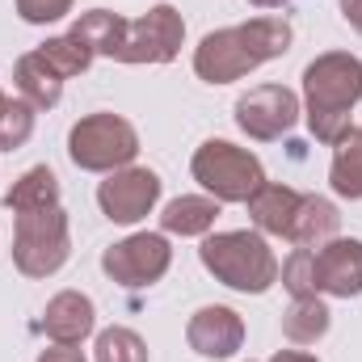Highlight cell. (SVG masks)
Returning a JSON list of instances; mask_svg holds the SVG:
<instances>
[{
	"label": "cell",
	"instance_id": "cell-16",
	"mask_svg": "<svg viewBox=\"0 0 362 362\" xmlns=\"http://www.w3.org/2000/svg\"><path fill=\"white\" fill-rule=\"evenodd\" d=\"M13 85L21 93V101H30L34 110H55L59 97H64V76L51 72V64L38 51H25L13 64Z\"/></svg>",
	"mask_w": 362,
	"mask_h": 362
},
{
	"label": "cell",
	"instance_id": "cell-31",
	"mask_svg": "<svg viewBox=\"0 0 362 362\" xmlns=\"http://www.w3.org/2000/svg\"><path fill=\"white\" fill-rule=\"evenodd\" d=\"M4 105H8V97H4V89H0V110H4Z\"/></svg>",
	"mask_w": 362,
	"mask_h": 362
},
{
	"label": "cell",
	"instance_id": "cell-18",
	"mask_svg": "<svg viewBox=\"0 0 362 362\" xmlns=\"http://www.w3.org/2000/svg\"><path fill=\"white\" fill-rule=\"evenodd\" d=\"M72 38H81L93 55H105V59H118V47H122V34H127V17L110 13V8H89L72 21L68 30Z\"/></svg>",
	"mask_w": 362,
	"mask_h": 362
},
{
	"label": "cell",
	"instance_id": "cell-11",
	"mask_svg": "<svg viewBox=\"0 0 362 362\" xmlns=\"http://www.w3.org/2000/svg\"><path fill=\"white\" fill-rule=\"evenodd\" d=\"M185 341H189V350L202 354V358H215V362L232 358V354L245 346V320H240V312H232V308H223V303H206V308H198V312L189 316Z\"/></svg>",
	"mask_w": 362,
	"mask_h": 362
},
{
	"label": "cell",
	"instance_id": "cell-6",
	"mask_svg": "<svg viewBox=\"0 0 362 362\" xmlns=\"http://www.w3.org/2000/svg\"><path fill=\"white\" fill-rule=\"evenodd\" d=\"M194 181L215 198V202H249L262 185H266V169L253 152L228 144V139H206L194 160H189Z\"/></svg>",
	"mask_w": 362,
	"mask_h": 362
},
{
	"label": "cell",
	"instance_id": "cell-28",
	"mask_svg": "<svg viewBox=\"0 0 362 362\" xmlns=\"http://www.w3.org/2000/svg\"><path fill=\"white\" fill-rule=\"evenodd\" d=\"M341 17L350 21V30L362 34V0H341Z\"/></svg>",
	"mask_w": 362,
	"mask_h": 362
},
{
	"label": "cell",
	"instance_id": "cell-3",
	"mask_svg": "<svg viewBox=\"0 0 362 362\" xmlns=\"http://www.w3.org/2000/svg\"><path fill=\"white\" fill-rule=\"evenodd\" d=\"M198 257L215 274V282L240 295H266L278 282V257L262 232H215L202 240Z\"/></svg>",
	"mask_w": 362,
	"mask_h": 362
},
{
	"label": "cell",
	"instance_id": "cell-9",
	"mask_svg": "<svg viewBox=\"0 0 362 362\" xmlns=\"http://www.w3.org/2000/svg\"><path fill=\"white\" fill-rule=\"evenodd\" d=\"M156 202H160V177H156L152 169L127 165V169L110 173V177L97 185V206H101V215H105L110 223H122V228L148 219Z\"/></svg>",
	"mask_w": 362,
	"mask_h": 362
},
{
	"label": "cell",
	"instance_id": "cell-15",
	"mask_svg": "<svg viewBox=\"0 0 362 362\" xmlns=\"http://www.w3.org/2000/svg\"><path fill=\"white\" fill-rule=\"evenodd\" d=\"M337 228H341L337 206H333L329 198H320V194H303L299 215H295V223H291L286 240H291L295 249H320V245L337 240Z\"/></svg>",
	"mask_w": 362,
	"mask_h": 362
},
{
	"label": "cell",
	"instance_id": "cell-30",
	"mask_svg": "<svg viewBox=\"0 0 362 362\" xmlns=\"http://www.w3.org/2000/svg\"><path fill=\"white\" fill-rule=\"evenodd\" d=\"M249 4H253V8H286L291 0H249Z\"/></svg>",
	"mask_w": 362,
	"mask_h": 362
},
{
	"label": "cell",
	"instance_id": "cell-27",
	"mask_svg": "<svg viewBox=\"0 0 362 362\" xmlns=\"http://www.w3.org/2000/svg\"><path fill=\"white\" fill-rule=\"evenodd\" d=\"M38 362H85V350L81 346H51L38 354Z\"/></svg>",
	"mask_w": 362,
	"mask_h": 362
},
{
	"label": "cell",
	"instance_id": "cell-8",
	"mask_svg": "<svg viewBox=\"0 0 362 362\" xmlns=\"http://www.w3.org/2000/svg\"><path fill=\"white\" fill-rule=\"evenodd\" d=\"M185 38V21L173 4H156L144 17L127 21L118 64H173Z\"/></svg>",
	"mask_w": 362,
	"mask_h": 362
},
{
	"label": "cell",
	"instance_id": "cell-19",
	"mask_svg": "<svg viewBox=\"0 0 362 362\" xmlns=\"http://www.w3.org/2000/svg\"><path fill=\"white\" fill-rule=\"evenodd\" d=\"M333 325V312L325 308L320 295H308V299H291V308L282 312V337L291 346H316Z\"/></svg>",
	"mask_w": 362,
	"mask_h": 362
},
{
	"label": "cell",
	"instance_id": "cell-24",
	"mask_svg": "<svg viewBox=\"0 0 362 362\" xmlns=\"http://www.w3.org/2000/svg\"><path fill=\"white\" fill-rule=\"evenodd\" d=\"M34 118H38V110L30 105V101H13L8 97V105L0 110V152H17V148H25L30 144V135H34Z\"/></svg>",
	"mask_w": 362,
	"mask_h": 362
},
{
	"label": "cell",
	"instance_id": "cell-7",
	"mask_svg": "<svg viewBox=\"0 0 362 362\" xmlns=\"http://www.w3.org/2000/svg\"><path fill=\"white\" fill-rule=\"evenodd\" d=\"M169 266H173V249L160 232H135V236H127L101 253V270L127 291L160 282L169 274Z\"/></svg>",
	"mask_w": 362,
	"mask_h": 362
},
{
	"label": "cell",
	"instance_id": "cell-21",
	"mask_svg": "<svg viewBox=\"0 0 362 362\" xmlns=\"http://www.w3.org/2000/svg\"><path fill=\"white\" fill-rule=\"evenodd\" d=\"M4 206H8L13 215H21V211H42V206H59V177H55L47 165L25 169L21 177L13 181V189L4 194Z\"/></svg>",
	"mask_w": 362,
	"mask_h": 362
},
{
	"label": "cell",
	"instance_id": "cell-25",
	"mask_svg": "<svg viewBox=\"0 0 362 362\" xmlns=\"http://www.w3.org/2000/svg\"><path fill=\"white\" fill-rule=\"evenodd\" d=\"M282 286L291 291V299L316 295V249H295L282 262Z\"/></svg>",
	"mask_w": 362,
	"mask_h": 362
},
{
	"label": "cell",
	"instance_id": "cell-10",
	"mask_svg": "<svg viewBox=\"0 0 362 362\" xmlns=\"http://www.w3.org/2000/svg\"><path fill=\"white\" fill-rule=\"evenodd\" d=\"M299 97L286 89V85H257L236 101V127L257 139V144H270L282 139L295 122H299Z\"/></svg>",
	"mask_w": 362,
	"mask_h": 362
},
{
	"label": "cell",
	"instance_id": "cell-20",
	"mask_svg": "<svg viewBox=\"0 0 362 362\" xmlns=\"http://www.w3.org/2000/svg\"><path fill=\"white\" fill-rule=\"evenodd\" d=\"M329 185L333 194L358 202L362 198V127H350L333 144V165H329Z\"/></svg>",
	"mask_w": 362,
	"mask_h": 362
},
{
	"label": "cell",
	"instance_id": "cell-13",
	"mask_svg": "<svg viewBox=\"0 0 362 362\" xmlns=\"http://www.w3.org/2000/svg\"><path fill=\"white\" fill-rule=\"evenodd\" d=\"M93 329H97V308L81 291H59L42 312V333L51 337V346H81Z\"/></svg>",
	"mask_w": 362,
	"mask_h": 362
},
{
	"label": "cell",
	"instance_id": "cell-5",
	"mask_svg": "<svg viewBox=\"0 0 362 362\" xmlns=\"http://www.w3.org/2000/svg\"><path fill=\"white\" fill-rule=\"evenodd\" d=\"M68 156L85 173H118L139 156V135L122 114H85L68 131Z\"/></svg>",
	"mask_w": 362,
	"mask_h": 362
},
{
	"label": "cell",
	"instance_id": "cell-22",
	"mask_svg": "<svg viewBox=\"0 0 362 362\" xmlns=\"http://www.w3.org/2000/svg\"><path fill=\"white\" fill-rule=\"evenodd\" d=\"M38 55L51 64V72H59L64 81L68 76H81V72H89V64L97 59L89 47L81 42V38H72V34H59V38H47L42 47H38Z\"/></svg>",
	"mask_w": 362,
	"mask_h": 362
},
{
	"label": "cell",
	"instance_id": "cell-26",
	"mask_svg": "<svg viewBox=\"0 0 362 362\" xmlns=\"http://www.w3.org/2000/svg\"><path fill=\"white\" fill-rule=\"evenodd\" d=\"M72 13V0H17V17L30 25H51Z\"/></svg>",
	"mask_w": 362,
	"mask_h": 362
},
{
	"label": "cell",
	"instance_id": "cell-2",
	"mask_svg": "<svg viewBox=\"0 0 362 362\" xmlns=\"http://www.w3.org/2000/svg\"><path fill=\"white\" fill-rule=\"evenodd\" d=\"M362 101V59L350 51H325L303 68V118L320 144H337L350 131V110Z\"/></svg>",
	"mask_w": 362,
	"mask_h": 362
},
{
	"label": "cell",
	"instance_id": "cell-12",
	"mask_svg": "<svg viewBox=\"0 0 362 362\" xmlns=\"http://www.w3.org/2000/svg\"><path fill=\"white\" fill-rule=\"evenodd\" d=\"M316 295L354 299L362 295V240H329L316 249Z\"/></svg>",
	"mask_w": 362,
	"mask_h": 362
},
{
	"label": "cell",
	"instance_id": "cell-17",
	"mask_svg": "<svg viewBox=\"0 0 362 362\" xmlns=\"http://www.w3.org/2000/svg\"><path fill=\"white\" fill-rule=\"evenodd\" d=\"M219 219V202L211 194H181L160 211L165 236H206Z\"/></svg>",
	"mask_w": 362,
	"mask_h": 362
},
{
	"label": "cell",
	"instance_id": "cell-14",
	"mask_svg": "<svg viewBox=\"0 0 362 362\" xmlns=\"http://www.w3.org/2000/svg\"><path fill=\"white\" fill-rule=\"evenodd\" d=\"M299 202H303L299 189L278 185V181H266L245 206H249V219H253V228H257L262 236H286L291 223H295V215H299Z\"/></svg>",
	"mask_w": 362,
	"mask_h": 362
},
{
	"label": "cell",
	"instance_id": "cell-4",
	"mask_svg": "<svg viewBox=\"0 0 362 362\" xmlns=\"http://www.w3.org/2000/svg\"><path fill=\"white\" fill-rule=\"evenodd\" d=\"M72 257V228L64 206L21 211L13 223V266L25 278H51Z\"/></svg>",
	"mask_w": 362,
	"mask_h": 362
},
{
	"label": "cell",
	"instance_id": "cell-29",
	"mask_svg": "<svg viewBox=\"0 0 362 362\" xmlns=\"http://www.w3.org/2000/svg\"><path fill=\"white\" fill-rule=\"evenodd\" d=\"M270 362H316L312 354H303V350H278Z\"/></svg>",
	"mask_w": 362,
	"mask_h": 362
},
{
	"label": "cell",
	"instance_id": "cell-1",
	"mask_svg": "<svg viewBox=\"0 0 362 362\" xmlns=\"http://www.w3.org/2000/svg\"><path fill=\"white\" fill-rule=\"evenodd\" d=\"M291 25L282 17H253L245 25H223L211 30L198 47H194V72L206 85H232L249 72H257L262 64H270L278 55L291 51Z\"/></svg>",
	"mask_w": 362,
	"mask_h": 362
},
{
	"label": "cell",
	"instance_id": "cell-23",
	"mask_svg": "<svg viewBox=\"0 0 362 362\" xmlns=\"http://www.w3.org/2000/svg\"><path fill=\"white\" fill-rule=\"evenodd\" d=\"M93 358L97 362H148V346L135 329H101L97 333V346H93Z\"/></svg>",
	"mask_w": 362,
	"mask_h": 362
}]
</instances>
